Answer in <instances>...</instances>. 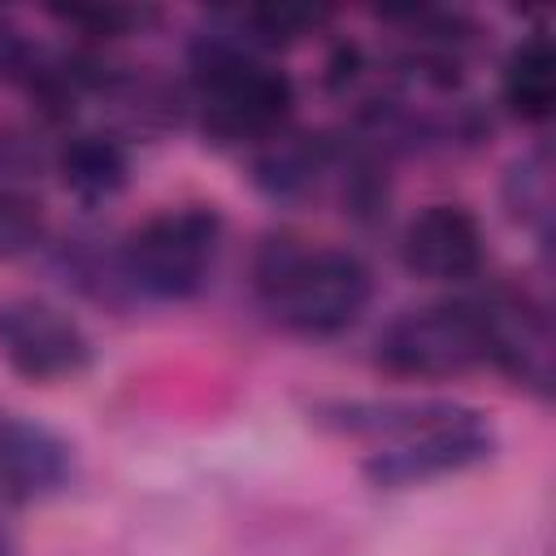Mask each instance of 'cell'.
I'll list each match as a JSON object with an SVG mask.
<instances>
[{
	"label": "cell",
	"instance_id": "cell-1",
	"mask_svg": "<svg viewBox=\"0 0 556 556\" xmlns=\"http://www.w3.org/2000/svg\"><path fill=\"white\" fill-rule=\"evenodd\" d=\"M252 287L274 326L300 339H334L374 300V269L352 248L269 235L252 256Z\"/></svg>",
	"mask_w": 556,
	"mask_h": 556
},
{
	"label": "cell",
	"instance_id": "cell-2",
	"mask_svg": "<svg viewBox=\"0 0 556 556\" xmlns=\"http://www.w3.org/2000/svg\"><path fill=\"white\" fill-rule=\"evenodd\" d=\"M195 126L213 143H265L291 109L295 83L261 52L235 43L217 22L191 43V104Z\"/></svg>",
	"mask_w": 556,
	"mask_h": 556
},
{
	"label": "cell",
	"instance_id": "cell-3",
	"mask_svg": "<svg viewBox=\"0 0 556 556\" xmlns=\"http://www.w3.org/2000/svg\"><path fill=\"white\" fill-rule=\"evenodd\" d=\"M226 222L213 204H178L139 222L122 239V269L135 300L182 304L195 300L222 256Z\"/></svg>",
	"mask_w": 556,
	"mask_h": 556
},
{
	"label": "cell",
	"instance_id": "cell-4",
	"mask_svg": "<svg viewBox=\"0 0 556 556\" xmlns=\"http://www.w3.org/2000/svg\"><path fill=\"white\" fill-rule=\"evenodd\" d=\"M374 365L408 382H443L486 365V339L473 295L404 308L374 339Z\"/></svg>",
	"mask_w": 556,
	"mask_h": 556
},
{
	"label": "cell",
	"instance_id": "cell-5",
	"mask_svg": "<svg viewBox=\"0 0 556 556\" xmlns=\"http://www.w3.org/2000/svg\"><path fill=\"white\" fill-rule=\"evenodd\" d=\"M495 452H500L495 426L486 421L482 408H469L465 404L447 421H434V426L413 430L404 439L378 443L361 460V473L378 491H408V486H426V482H439V478L478 469Z\"/></svg>",
	"mask_w": 556,
	"mask_h": 556
},
{
	"label": "cell",
	"instance_id": "cell-6",
	"mask_svg": "<svg viewBox=\"0 0 556 556\" xmlns=\"http://www.w3.org/2000/svg\"><path fill=\"white\" fill-rule=\"evenodd\" d=\"M0 361L22 382L56 387L96 365V343L65 308L35 295H13L0 300Z\"/></svg>",
	"mask_w": 556,
	"mask_h": 556
},
{
	"label": "cell",
	"instance_id": "cell-7",
	"mask_svg": "<svg viewBox=\"0 0 556 556\" xmlns=\"http://www.w3.org/2000/svg\"><path fill=\"white\" fill-rule=\"evenodd\" d=\"M486 339V365L508 374L534 395H552V326L547 313L513 287H491L473 295Z\"/></svg>",
	"mask_w": 556,
	"mask_h": 556
},
{
	"label": "cell",
	"instance_id": "cell-8",
	"mask_svg": "<svg viewBox=\"0 0 556 556\" xmlns=\"http://www.w3.org/2000/svg\"><path fill=\"white\" fill-rule=\"evenodd\" d=\"M74 482V447L43 421L0 408V504H35Z\"/></svg>",
	"mask_w": 556,
	"mask_h": 556
},
{
	"label": "cell",
	"instance_id": "cell-9",
	"mask_svg": "<svg viewBox=\"0 0 556 556\" xmlns=\"http://www.w3.org/2000/svg\"><path fill=\"white\" fill-rule=\"evenodd\" d=\"M482 226L465 204H426L400 235V261L426 282H469L482 269Z\"/></svg>",
	"mask_w": 556,
	"mask_h": 556
},
{
	"label": "cell",
	"instance_id": "cell-10",
	"mask_svg": "<svg viewBox=\"0 0 556 556\" xmlns=\"http://www.w3.org/2000/svg\"><path fill=\"white\" fill-rule=\"evenodd\" d=\"M43 161V148L26 130L0 126V261L30 256L48 239Z\"/></svg>",
	"mask_w": 556,
	"mask_h": 556
},
{
	"label": "cell",
	"instance_id": "cell-11",
	"mask_svg": "<svg viewBox=\"0 0 556 556\" xmlns=\"http://www.w3.org/2000/svg\"><path fill=\"white\" fill-rule=\"evenodd\" d=\"M465 404L456 400H321L313 404V421L352 439H404L413 430H426L434 421L456 417Z\"/></svg>",
	"mask_w": 556,
	"mask_h": 556
},
{
	"label": "cell",
	"instance_id": "cell-12",
	"mask_svg": "<svg viewBox=\"0 0 556 556\" xmlns=\"http://www.w3.org/2000/svg\"><path fill=\"white\" fill-rule=\"evenodd\" d=\"M52 174L78 204L100 208V204H109V200H117L126 191L130 156L113 135L83 130V135H65L61 139V148L52 152Z\"/></svg>",
	"mask_w": 556,
	"mask_h": 556
},
{
	"label": "cell",
	"instance_id": "cell-13",
	"mask_svg": "<svg viewBox=\"0 0 556 556\" xmlns=\"http://www.w3.org/2000/svg\"><path fill=\"white\" fill-rule=\"evenodd\" d=\"M500 100L526 126H543L556 113V48L547 35H526L508 52L500 74Z\"/></svg>",
	"mask_w": 556,
	"mask_h": 556
},
{
	"label": "cell",
	"instance_id": "cell-14",
	"mask_svg": "<svg viewBox=\"0 0 556 556\" xmlns=\"http://www.w3.org/2000/svg\"><path fill=\"white\" fill-rule=\"evenodd\" d=\"M104 243L109 239H100V235H70L65 243H56V274L87 300L122 308L135 300L126 269H122V239L113 248H104Z\"/></svg>",
	"mask_w": 556,
	"mask_h": 556
},
{
	"label": "cell",
	"instance_id": "cell-15",
	"mask_svg": "<svg viewBox=\"0 0 556 556\" xmlns=\"http://www.w3.org/2000/svg\"><path fill=\"white\" fill-rule=\"evenodd\" d=\"M504 208L513 222L530 226L547 243V235H552V161H547L543 143L513 156V165L504 169Z\"/></svg>",
	"mask_w": 556,
	"mask_h": 556
},
{
	"label": "cell",
	"instance_id": "cell-16",
	"mask_svg": "<svg viewBox=\"0 0 556 556\" xmlns=\"http://www.w3.org/2000/svg\"><path fill=\"white\" fill-rule=\"evenodd\" d=\"M52 17H61V22H70V26L87 30L91 39H113V35H126V30L143 26L152 13H143V9H117V4H109V9H52Z\"/></svg>",
	"mask_w": 556,
	"mask_h": 556
},
{
	"label": "cell",
	"instance_id": "cell-17",
	"mask_svg": "<svg viewBox=\"0 0 556 556\" xmlns=\"http://www.w3.org/2000/svg\"><path fill=\"white\" fill-rule=\"evenodd\" d=\"M4 508V504H0ZM0 556H17V543H13V530H9V521L0 517Z\"/></svg>",
	"mask_w": 556,
	"mask_h": 556
}]
</instances>
